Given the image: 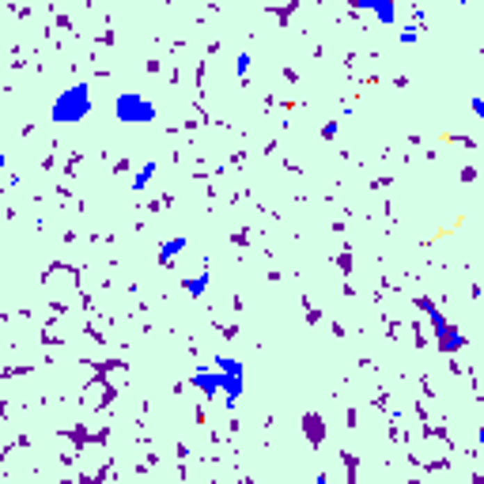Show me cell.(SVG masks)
<instances>
[{
	"mask_svg": "<svg viewBox=\"0 0 484 484\" xmlns=\"http://www.w3.org/2000/svg\"><path fill=\"white\" fill-rule=\"evenodd\" d=\"M114 114H118V121L140 125V121H155V106L144 99V95H136V91H121L114 99Z\"/></svg>",
	"mask_w": 484,
	"mask_h": 484,
	"instance_id": "2",
	"label": "cell"
},
{
	"mask_svg": "<svg viewBox=\"0 0 484 484\" xmlns=\"http://www.w3.org/2000/svg\"><path fill=\"white\" fill-rule=\"evenodd\" d=\"M360 12H371L378 15V23H394V8L390 4H375V0H363V4H356Z\"/></svg>",
	"mask_w": 484,
	"mask_h": 484,
	"instance_id": "7",
	"label": "cell"
},
{
	"mask_svg": "<svg viewBox=\"0 0 484 484\" xmlns=\"http://www.w3.org/2000/svg\"><path fill=\"white\" fill-rule=\"evenodd\" d=\"M216 371H220V375H235V378H242V363H239L235 356H216Z\"/></svg>",
	"mask_w": 484,
	"mask_h": 484,
	"instance_id": "8",
	"label": "cell"
},
{
	"mask_svg": "<svg viewBox=\"0 0 484 484\" xmlns=\"http://www.w3.org/2000/svg\"><path fill=\"white\" fill-rule=\"evenodd\" d=\"M186 246H189V239H186V235L167 239V242H163V250H159V261H163V265H170V261H175V257L182 254V250H186Z\"/></svg>",
	"mask_w": 484,
	"mask_h": 484,
	"instance_id": "5",
	"label": "cell"
},
{
	"mask_svg": "<svg viewBox=\"0 0 484 484\" xmlns=\"http://www.w3.org/2000/svg\"><path fill=\"white\" fill-rule=\"evenodd\" d=\"M469 110H473V118H484V99H473Z\"/></svg>",
	"mask_w": 484,
	"mask_h": 484,
	"instance_id": "12",
	"label": "cell"
},
{
	"mask_svg": "<svg viewBox=\"0 0 484 484\" xmlns=\"http://www.w3.org/2000/svg\"><path fill=\"white\" fill-rule=\"evenodd\" d=\"M209 284H212V273H201V276H193V280H186V291H189L193 299H201Z\"/></svg>",
	"mask_w": 484,
	"mask_h": 484,
	"instance_id": "9",
	"label": "cell"
},
{
	"mask_svg": "<svg viewBox=\"0 0 484 484\" xmlns=\"http://www.w3.org/2000/svg\"><path fill=\"white\" fill-rule=\"evenodd\" d=\"M417 31H420V27H405V31H401V46H412V42L420 38Z\"/></svg>",
	"mask_w": 484,
	"mask_h": 484,
	"instance_id": "11",
	"label": "cell"
},
{
	"mask_svg": "<svg viewBox=\"0 0 484 484\" xmlns=\"http://www.w3.org/2000/svg\"><path fill=\"white\" fill-rule=\"evenodd\" d=\"M250 60H254V57H250V54H246V49H242V54L235 57V72L242 76V80H246V76H250Z\"/></svg>",
	"mask_w": 484,
	"mask_h": 484,
	"instance_id": "10",
	"label": "cell"
},
{
	"mask_svg": "<svg viewBox=\"0 0 484 484\" xmlns=\"http://www.w3.org/2000/svg\"><path fill=\"white\" fill-rule=\"evenodd\" d=\"M91 114V88L88 83H72L68 91H60L49 106V118L57 125H72V121H83Z\"/></svg>",
	"mask_w": 484,
	"mask_h": 484,
	"instance_id": "1",
	"label": "cell"
},
{
	"mask_svg": "<svg viewBox=\"0 0 484 484\" xmlns=\"http://www.w3.org/2000/svg\"><path fill=\"white\" fill-rule=\"evenodd\" d=\"M424 314L431 318V330H435L439 344H443V352H454V348H462V344H465V337H458V330H454L451 322H446L443 310H439L431 299H424Z\"/></svg>",
	"mask_w": 484,
	"mask_h": 484,
	"instance_id": "3",
	"label": "cell"
},
{
	"mask_svg": "<svg viewBox=\"0 0 484 484\" xmlns=\"http://www.w3.org/2000/svg\"><path fill=\"white\" fill-rule=\"evenodd\" d=\"M189 382H193L197 390H204V394H220V386H223V375H220V371H209V367H197Z\"/></svg>",
	"mask_w": 484,
	"mask_h": 484,
	"instance_id": "4",
	"label": "cell"
},
{
	"mask_svg": "<svg viewBox=\"0 0 484 484\" xmlns=\"http://www.w3.org/2000/svg\"><path fill=\"white\" fill-rule=\"evenodd\" d=\"M155 178V159H148V163H140V167H136V175H133V182H129V186L136 189V193H140L144 186H148V182Z\"/></svg>",
	"mask_w": 484,
	"mask_h": 484,
	"instance_id": "6",
	"label": "cell"
},
{
	"mask_svg": "<svg viewBox=\"0 0 484 484\" xmlns=\"http://www.w3.org/2000/svg\"><path fill=\"white\" fill-rule=\"evenodd\" d=\"M4 167H8V155H4V152H0V170H4Z\"/></svg>",
	"mask_w": 484,
	"mask_h": 484,
	"instance_id": "13",
	"label": "cell"
}]
</instances>
